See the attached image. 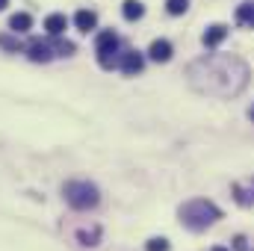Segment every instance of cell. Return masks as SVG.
Wrapping results in <instances>:
<instances>
[{"mask_svg": "<svg viewBox=\"0 0 254 251\" xmlns=\"http://www.w3.org/2000/svg\"><path fill=\"white\" fill-rule=\"evenodd\" d=\"M225 39H228V27H225V24H213V27L204 33L201 42H204V48H219Z\"/></svg>", "mask_w": 254, "mask_h": 251, "instance_id": "cell-8", "label": "cell"}, {"mask_svg": "<svg viewBox=\"0 0 254 251\" xmlns=\"http://www.w3.org/2000/svg\"><path fill=\"white\" fill-rule=\"evenodd\" d=\"M237 24L254 30V3H243V6H237Z\"/></svg>", "mask_w": 254, "mask_h": 251, "instance_id": "cell-13", "label": "cell"}, {"mask_svg": "<svg viewBox=\"0 0 254 251\" xmlns=\"http://www.w3.org/2000/svg\"><path fill=\"white\" fill-rule=\"evenodd\" d=\"M213 251H228V249H222V246H216V249H213Z\"/></svg>", "mask_w": 254, "mask_h": 251, "instance_id": "cell-20", "label": "cell"}, {"mask_svg": "<svg viewBox=\"0 0 254 251\" xmlns=\"http://www.w3.org/2000/svg\"><path fill=\"white\" fill-rule=\"evenodd\" d=\"M166 9L169 15H184L190 9V0H166Z\"/></svg>", "mask_w": 254, "mask_h": 251, "instance_id": "cell-16", "label": "cell"}, {"mask_svg": "<svg viewBox=\"0 0 254 251\" xmlns=\"http://www.w3.org/2000/svg\"><path fill=\"white\" fill-rule=\"evenodd\" d=\"M65 27H68V18H65V15H48V21H45L48 36H63Z\"/></svg>", "mask_w": 254, "mask_h": 251, "instance_id": "cell-12", "label": "cell"}, {"mask_svg": "<svg viewBox=\"0 0 254 251\" xmlns=\"http://www.w3.org/2000/svg\"><path fill=\"white\" fill-rule=\"evenodd\" d=\"M0 48H6V51H15V54H18V51H24V42L18 39V33H15V36L3 33V36H0Z\"/></svg>", "mask_w": 254, "mask_h": 251, "instance_id": "cell-15", "label": "cell"}, {"mask_svg": "<svg viewBox=\"0 0 254 251\" xmlns=\"http://www.w3.org/2000/svg\"><path fill=\"white\" fill-rule=\"evenodd\" d=\"M74 54V45L65 42L60 36H51V39H36L27 45V57L33 63H51L54 57H71Z\"/></svg>", "mask_w": 254, "mask_h": 251, "instance_id": "cell-3", "label": "cell"}, {"mask_svg": "<svg viewBox=\"0 0 254 251\" xmlns=\"http://www.w3.org/2000/svg\"><path fill=\"white\" fill-rule=\"evenodd\" d=\"M234 198L243 207H254V178L246 184H234Z\"/></svg>", "mask_w": 254, "mask_h": 251, "instance_id": "cell-7", "label": "cell"}, {"mask_svg": "<svg viewBox=\"0 0 254 251\" xmlns=\"http://www.w3.org/2000/svg\"><path fill=\"white\" fill-rule=\"evenodd\" d=\"M234 249H237V251H249V246H246V237H237V240H234Z\"/></svg>", "mask_w": 254, "mask_h": 251, "instance_id": "cell-18", "label": "cell"}, {"mask_svg": "<svg viewBox=\"0 0 254 251\" xmlns=\"http://www.w3.org/2000/svg\"><path fill=\"white\" fill-rule=\"evenodd\" d=\"M187 77H190V86L201 95L234 98L249 83V65L231 54H210L204 60H195Z\"/></svg>", "mask_w": 254, "mask_h": 251, "instance_id": "cell-1", "label": "cell"}, {"mask_svg": "<svg viewBox=\"0 0 254 251\" xmlns=\"http://www.w3.org/2000/svg\"><path fill=\"white\" fill-rule=\"evenodd\" d=\"M65 201L74 210H92V207H98L101 192L89 181H71V184H65Z\"/></svg>", "mask_w": 254, "mask_h": 251, "instance_id": "cell-4", "label": "cell"}, {"mask_svg": "<svg viewBox=\"0 0 254 251\" xmlns=\"http://www.w3.org/2000/svg\"><path fill=\"white\" fill-rule=\"evenodd\" d=\"M148 57H151L154 63H169V60H172V45H169L166 39H157V42L148 48Z\"/></svg>", "mask_w": 254, "mask_h": 251, "instance_id": "cell-9", "label": "cell"}, {"mask_svg": "<svg viewBox=\"0 0 254 251\" xmlns=\"http://www.w3.org/2000/svg\"><path fill=\"white\" fill-rule=\"evenodd\" d=\"M252 122H254V107H252Z\"/></svg>", "mask_w": 254, "mask_h": 251, "instance_id": "cell-21", "label": "cell"}, {"mask_svg": "<svg viewBox=\"0 0 254 251\" xmlns=\"http://www.w3.org/2000/svg\"><path fill=\"white\" fill-rule=\"evenodd\" d=\"M30 27H33V18H30L27 12H18V15H12V18H9V30H12V33H18V36H21V33H27Z\"/></svg>", "mask_w": 254, "mask_h": 251, "instance_id": "cell-11", "label": "cell"}, {"mask_svg": "<svg viewBox=\"0 0 254 251\" xmlns=\"http://www.w3.org/2000/svg\"><path fill=\"white\" fill-rule=\"evenodd\" d=\"M95 51H98V65L107 68V71L122 63V54H119V36H116L113 30H104V33L98 36Z\"/></svg>", "mask_w": 254, "mask_h": 251, "instance_id": "cell-5", "label": "cell"}, {"mask_svg": "<svg viewBox=\"0 0 254 251\" xmlns=\"http://www.w3.org/2000/svg\"><path fill=\"white\" fill-rule=\"evenodd\" d=\"M122 12H125L127 21H139V18L145 15V6H142L139 0H125V9H122Z\"/></svg>", "mask_w": 254, "mask_h": 251, "instance_id": "cell-14", "label": "cell"}, {"mask_svg": "<svg viewBox=\"0 0 254 251\" xmlns=\"http://www.w3.org/2000/svg\"><path fill=\"white\" fill-rule=\"evenodd\" d=\"M6 6H9V0H0V12H3V9H6Z\"/></svg>", "mask_w": 254, "mask_h": 251, "instance_id": "cell-19", "label": "cell"}, {"mask_svg": "<svg viewBox=\"0 0 254 251\" xmlns=\"http://www.w3.org/2000/svg\"><path fill=\"white\" fill-rule=\"evenodd\" d=\"M74 24H77V30H80V33H89V30H95L98 15H95L92 9H80V12L74 15Z\"/></svg>", "mask_w": 254, "mask_h": 251, "instance_id": "cell-10", "label": "cell"}, {"mask_svg": "<svg viewBox=\"0 0 254 251\" xmlns=\"http://www.w3.org/2000/svg\"><path fill=\"white\" fill-rule=\"evenodd\" d=\"M145 251H169V243H166L163 237H157V240H148Z\"/></svg>", "mask_w": 254, "mask_h": 251, "instance_id": "cell-17", "label": "cell"}, {"mask_svg": "<svg viewBox=\"0 0 254 251\" xmlns=\"http://www.w3.org/2000/svg\"><path fill=\"white\" fill-rule=\"evenodd\" d=\"M119 68L125 71L127 77H133V74H139V71L145 68V57H142L139 51H127V54H122V63H119Z\"/></svg>", "mask_w": 254, "mask_h": 251, "instance_id": "cell-6", "label": "cell"}, {"mask_svg": "<svg viewBox=\"0 0 254 251\" xmlns=\"http://www.w3.org/2000/svg\"><path fill=\"white\" fill-rule=\"evenodd\" d=\"M181 222H184V228H190V231H207L210 225H216L219 219H222V210L213 204V201H207V198H195V201H187L184 207H181Z\"/></svg>", "mask_w": 254, "mask_h": 251, "instance_id": "cell-2", "label": "cell"}]
</instances>
